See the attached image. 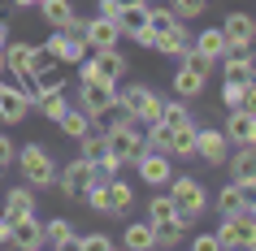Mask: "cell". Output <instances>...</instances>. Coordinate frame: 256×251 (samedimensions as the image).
Segmentation results:
<instances>
[{
  "label": "cell",
  "instance_id": "obj_1",
  "mask_svg": "<svg viewBox=\"0 0 256 251\" xmlns=\"http://www.w3.org/2000/svg\"><path fill=\"white\" fill-rule=\"evenodd\" d=\"M82 204H87L96 217H126V212L135 208V186L122 182V173H118V178L92 182V186H87V195H82Z\"/></svg>",
  "mask_w": 256,
  "mask_h": 251
},
{
  "label": "cell",
  "instance_id": "obj_2",
  "mask_svg": "<svg viewBox=\"0 0 256 251\" xmlns=\"http://www.w3.org/2000/svg\"><path fill=\"white\" fill-rule=\"evenodd\" d=\"M165 195L174 199V212L182 217V221H200V212L208 208V191H204L200 178H191V173H174L170 182H165Z\"/></svg>",
  "mask_w": 256,
  "mask_h": 251
},
{
  "label": "cell",
  "instance_id": "obj_3",
  "mask_svg": "<svg viewBox=\"0 0 256 251\" xmlns=\"http://www.w3.org/2000/svg\"><path fill=\"white\" fill-rule=\"evenodd\" d=\"M18 173H22V182L35 186V191H48V186H56V160L52 152L44 143H26L22 152H18Z\"/></svg>",
  "mask_w": 256,
  "mask_h": 251
},
{
  "label": "cell",
  "instance_id": "obj_4",
  "mask_svg": "<svg viewBox=\"0 0 256 251\" xmlns=\"http://www.w3.org/2000/svg\"><path fill=\"white\" fill-rule=\"evenodd\" d=\"M26 117H30V82L26 78L4 82V74H0V121L4 126H22Z\"/></svg>",
  "mask_w": 256,
  "mask_h": 251
},
{
  "label": "cell",
  "instance_id": "obj_5",
  "mask_svg": "<svg viewBox=\"0 0 256 251\" xmlns=\"http://www.w3.org/2000/svg\"><path fill=\"white\" fill-rule=\"evenodd\" d=\"M118 100L130 108V117L144 121V126L161 121V104H165V100L152 91V87H144V82H126V87H118Z\"/></svg>",
  "mask_w": 256,
  "mask_h": 251
},
{
  "label": "cell",
  "instance_id": "obj_6",
  "mask_svg": "<svg viewBox=\"0 0 256 251\" xmlns=\"http://www.w3.org/2000/svg\"><path fill=\"white\" fill-rule=\"evenodd\" d=\"M217 243L230 251H256V221L248 212L239 217H217Z\"/></svg>",
  "mask_w": 256,
  "mask_h": 251
},
{
  "label": "cell",
  "instance_id": "obj_7",
  "mask_svg": "<svg viewBox=\"0 0 256 251\" xmlns=\"http://www.w3.org/2000/svg\"><path fill=\"white\" fill-rule=\"evenodd\" d=\"M104 134H108V152L122 160V169L135 165V156L144 152V121H122V126H113Z\"/></svg>",
  "mask_w": 256,
  "mask_h": 251
},
{
  "label": "cell",
  "instance_id": "obj_8",
  "mask_svg": "<svg viewBox=\"0 0 256 251\" xmlns=\"http://www.w3.org/2000/svg\"><path fill=\"white\" fill-rule=\"evenodd\" d=\"M92 182H96V169L87 156H74L70 165H56V186H61L66 199H82Z\"/></svg>",
  "mask_w": 256,
  "mask_h": 251
},
{
  "label": "cell",
  "instance_id": "obj_9",
  "mask_svg": "<svg viewBox=\"0 0 256 251\" xmlns=\"http://www.w3.org/2000/svg\"><path fill=\"white\" fill-rule=\"evenodd\" d=\"M118 100V82H104V78H92V82H78V95H74V104L87 113V117H100L108 104Z\"/></svg>",
  "mask_w": 256,
  "mask_h": 251
},
{
  "label": "cell",
  "instance_id": "obj_10",
  "mask_svg": "<svg viewBox=\"0 0 256 251\" xmlns=\"http://www.w3.org/2000/svg\"><path fill=\"white\" fill-rule=\"evenodd\" d=\"M222 35H226V52H243L256 43V17H248L243 9H230L222 17Z\"/></svg>",
  "mask_w": 256,
  "mask_h": 251
},
{
  "label": "cell",
  "instance_id": "obj_11",
  "mask_svg": "<svg viewBox=\"0 0 256 251\" xmlns=\"http://www.w3.org/2000/svg\"><path fill=\"white\" fill-rule=\"evenodd\" d=\"M196 156L204 160V165H226V156H230V139H226V130L222 126H196Z\"/></svg>",
  "mask_w": 256,
  "mask_h": 251
},
{
  "label": "cell",
  "instance_id": "obj_12",
  "mask_svg": "<svg viewBox=\"0 0 256 251\" xmlns=\"http://www.w3.org/2000/svg\"><path fill=\"white\" fill-rule=\"evenodd\" d=\"M135 173H139V182H148V191H156V186H165L174 178V165H170L165 152H148V147H144L135 156Z\"/></svg>",
  "mask_w": 256,
  "mask_h": 251
},
{
  "label": "cell",
  "instance_id": "obj_13",
  "mask_svg": "<svg viewBox=\"0 0 256 251\" xmlns=\"http://www.w3.org/2000/svg\"><path fill=\"white\" fill-rule=\"evenodd\" d=\"M118 30L126 39H135L139 48H152L156 35L148 30V4H130V9H118Z\"/></svg>",
  "mask_w": 256,
  "mask_h": 251
},
{
  "label": "cell",
  "instance_id": "obj_14",
  "mask_svg": "<svg viewBox=\"0 0 256 251\" xmlns=\"http://www.w3.org/2000/svg\"><path fill=\"white\" fill-rule=\"evenodd\" d=\"M82 39H87V48H118L122 39V30H118V17H108V13H96L87 17V26H82Z\"/></svg>",
  "mask_w": 256,
  "mask_h": 251
},
{
  "label": "cell",
  "instance_id": "obj_15",
  "mask_svg": "<svg viewBox=\"0 0 256 251\" xmlns=\"http://www.w3.org/2000/svg\"><path fill=\"white\" fill-rule=\"evenodd\" d=\"M222 130H226L230 147H252L256 143V113H248V108H230Z\"/></svg>",
  "mask_w": 256,
  "mask_h": 251
},
{
  "label": "cell",
  "instance_id": "obj_16",
  "mask_svg": "<svg viewBox=\"0 0 256 251\" xmlns=\"http://www.w3.org/2000/svg\"><path fill=\"white\" fill-rule=\"evenodd\" d=\"M44 48H48V52H52L56 61H61V65H78L82 56H87V39H78V35H70V30H52Z\"/></svg>",
  "mask_w": 256,
  "mask_h": 251
},
{
  "label": "cell",
  "instance_id": "obj_17",
  "mask_svg": "<svg viewBox=\"0 0 256 251\" xmlns=\"http://www.w3.org/2000/svg\"><path fill=\"white\" fill-rule=\"evenodd\" d=\"M87 61H92V69H96V78H104V82H118V78H126V56L118 52V48H96L92 56H87Z\"/></svg>",
  "mask_w": 256,
  "mask_h": 251
},
{
  "label": "cell",
  "instance_id": "obj_18",
  "mask_svg": "<svg viewBox=\"0 0 256 251\" xmlns=\"http://www.w3.org/2000/svg\"><path fill=\"white\" fill-rule=\"evenodd\" d=\"M9 243H14V247H22V251L44 247V221H40V212L14 217V238H9Z\"/></svg>",
  "mask_w": 256,
  "mask_h": 251
},
{
  "label": "cell",
  "instance_id": "obj_19",
  "mask_svg": "<svg viewBox=\"0 0 256 251\" xmlns=\"http://www.w3.org/2000/svg\"><path fill=\"white\" fill-rule=\"evenodd\" d=\"M222 78H226V82H252V78H256V56H252V48L222 56Z\"/></svg>",
  "mask_w": 256,
  "mask_h": 251
},
{
  "label": "cell",
  "instance_id": "obj_20",
  "mask_svg": "<svg viewBox=\"0 0 256 251\" xmlns=\"http://www.w3.org/2000/svg\"><path fill=\"white\" fill-rule=\"evenodd\" d=\"M213 208H217V217H239V212H248V186L243 182H226L213 195Z\"/></svg>",
  "mask_w": 256,
  "mask_h": 251
},
{
  "label": "cell",
  "instance_id": "obj_21",
  "mask_svg": "<svg viewBox=\"0 0 256 251\" xmlns=\"http://www.w3.org/2000/svg\"><path fill=\"white\" fill-rule=\"evenodd\" d=\"M152 48H156L161 56H174V61H178V56L191 48V30H187V22H174L165 35H156V43H152Z\"/></svg>",
  "mask_w": 256,
  "mask_h": 251
},
{
  "label": "cell",
  "instance_id": "obj_22",
  "mask_svg": "<svg viewBox=\"0 0 256 251\" xmlns=\"http://www.w3.org/2000/svg\"><path fill=\"white\" fill-rule=\"evenodd\" d=\"M226 169H230V182H256V147H239L226 156Z\"/></svg>",
  "mask_w": 256,
  "mask_h": 251
},
{
  "label": "cell",
  "instance_id": "obj_23",
  "mask_svg": "<svg viewBox=\"0 0 256 251\" xmlns=\"http://www.w3.org/2000/svg\"><path fill=\"white\" fill-rule=\"evenodd\" d=\"M30 48H35V43H26V39H9V43H4V74L26 78V69H30Z\"/></svg>",
  "mask_w": 256,
  "mask_h": 251
},
{
  "label": "cell",
  "instance_id": "obj_24",
  "mask_svg": "<svg viewBox=\"0 0 256 251\" xmlns=\"http://www.w3.org/2000/svg\"><path fill=\"white\" fill-rule=\"evenodd\" d=\"M191 48L208 61H222L226 56V35H222V26H204L200 35H191Z\"/></svg>",
  "mask_w": 256,
  "mask_h": 251
},
{
  "label": "cell",
  "instance_id": "obj_25",
  "mask_svg": "<svg viewBox=\"0 0 256 251\" xmlns=\"http://www.w3.org/2000/svg\"><path fill=\"white\" fill-rule=\"evenodd\" d=\"M187 230H191V221H182V217H165V221H156L152 225V238H156V247H178L182 238H187Z\"/></svg>",
  "mask_w": 256,
  "mask_h": 251
},
{
  "label": "cell",
  "instance_id": "obj_26",
  "mask_svg": "<svg viewBox=\"0 0 256 251\" xmlns=\"http://www.w3.org/2000/svg\"><path fill=\"white\" fill-rule=\"evenodd\" d=\"M170 82H174V95H178V100H196V95H204V87H208V78L196 74V69H187V65H178Z\"/></svg>",
  "mask_w": 256,
  "mask_h": 251
},
{
  "label": "cell",
  "instance_id": "obj_27",
  "mask_svg": "<svg viewBox=\"0 0 256 251\" xmlns=\"http://www.w3.org/2000/svg\"><path fill=\"white\" fill-rule=\"evenodd\" d=\"M35 9H40V17L48 22V30H61L70 17L78 13V9H74V0H40Z\"/></svg>",
  "mask_w": 256,
  "mask_h": 251
},
{
  "label": "cell",
  "instance_id": "obj_28",
  "mask_svg": "<svg viewBox=\"0 0 256 251\" xmlns=\"http://www.w3.org/2000/svg\"><path fill=\"white\" fill-rule=\"evenodd\" d=\"M26 212H40L35 186H9V195H4V217H26Z\"/></svg>",
  "mask_w": 256,
  "mask_h": 251
},
{
  "label": "cell",
  "instance_id": "obj_29",
  "mask_svg": "<svg viewBox=\"0 0 256 251\" xmlns=\"http://www.w3.org/2000/svg\"><path fill=\"white\" fill-rule=\"evenodd\" d=\"M56 126H61V134H66V139H74V143H78V139H82V134H87V130H92L96 121L87 117V113H82L78 104H70L66 113H61V117H56Z\"/></svg>",
  "mask_w": 256,
  "mask_h": 251
},
{
  "label": "cell",
  "instance_id": "obj_30",
  "mask_svg": "<svg viewBox=\"0 0 256 251\" xmlns=\"http://www.w3.org/2000/svg\"><path fill=\"white\" fill-rule=\"evenodd\" d=\"M66 108H70L66 91H44V95H35V100H30V113H40L44 121H56Z\"/></svg>",
  "mask_w": 256,
  "mask_h": 251
},
{
  "label": "cell",
  "instance_id": "obj_31",
  "mask_svg": "<svg viewBox=\"0 0 256 251\" xmlns=\"http://www.w3.org/2000/svg\"><path fill=\"white\" fill-rule=\"evenodd\" d=\"M44 243H48V247H74L78 234H74V225H70L66 217H52V221L44 225Z\"/></svg>",
  "mask_w": 256,
  "mask_h": 251
},
{
  "label": "cell",
  "instance_id": "obj_32",
  "mask_svg": "<svg viewBox=\"0 0 256 251\" xmlns=\"http://www.w3.org/2000/svg\"><path fill=\"white\" fill-rule=\"evenodd\" d=\"M144 147H148V152H165V156H170V147H174V126H165V121L144 126Z\"/></svg>",
  "mask_w": 256,
  "mask_h": 251
},
{
  "label": "cell",
  "instance_id": "obj_33",
  "mask_svg": "<svg viewBox=\"0 0 256 251\" xmlns=\"http://www.w3.org/2000/svg\"><path fill=\"white\" fill-rule=\"evenodd\" d=\"M122 243H126L130 251H152V247H156L148 221H130V225H126V234H122Z\"/></svg>",
  "mask_w": 256,
  "mask_h": 251
},
{
  "label": "cell",
  "instance_id": "obj_34",
  "mask_svg": "<svg viewBox=\"0 0 256 251\" xmlns=\"http://www.w3.org/2000/svg\"><path fill=\"white\" fill-rule=\"evenodd\" d=\"M165 217H174V199L165 195V186H156V191L148 195V212H144V221L156 225V221H165Z\"/></svg>",
  "mask_w": 256,
  "mask_h": 251
},
{
  "label": "cell",
  "instance_id": "obj_35",
  "mask_svg": "<svg viewBox=\"0 0 256 251\" xmlns=\"http://www.w3.org/2000/svg\"><path fill=\"white\" fill-rule=\"evenodd\" d=\"M161 121L178 130V126H191L196 117L187 113V100H178V95H174V100H165V104H161Z\"/></svg>",
  "mask_w": 256,
  "mask_h": 251
},
{
  "label": "cell",
  "instance_id": "obj_36",
  "mask_svg": "<svg viewBox=\"0 0 256 251\" xmlns=\"http://www.w3.org/2000/svg\"><path fill=\"white\" fill-rule=\"evenodd\" d=\"M170 156H182V160L196 156V121H191V126H178V130H174V147H170Z\"/></svg>",
  "mask_w": 256,
  "mask_h": 251
},
{
  "label": "cell",
  "instance_id": "obj_37",
  "mask_svg": "<svg viewBox=\"0 0 256 251\" xmlns=\"http://www.w3.org/2000/svg\"><path fill=\"white\" fill-rule=\"evenodd\" d=\"M78 147H82V156H87V160H96V156H104V152H108V134L100 130V126H92V130L78 139Z\"/></svg>",
  "mask_w": 256,
  "mask_h": 251
},
{
  "label": "cell",
  "instance_id": "obj_38",
  "mask_svg": "<svg viewBox=\"0 0 256 251\" xmlns=\"http://www.w3.org/2000/svg\"><path fill=\"white\" fill-rule=\"evenodd\" d=\"M56 65H61V61H56L44 43H35V48H30V69H26V78H35V74H52Z\"/></svg>",
  "mask_w": 256,
  "mask_h": 251
},
{
  "label": "cell",
  "instance_id": "obj_39",
  "mask_svg": "<svg viewBox=\"0 0 256 251\" xmlns=\"http://www.w3.org/2000/svg\"><path fill=\"white\" fill-rule=\"evenodd\" d=\"M174 22H178L174 9H156V4L148 0V30H152V35H165V30L174 26Z\"/></svg>",
  "mask_w": 256,
  "mask_h": 251
},
{
  "label": "cell",
  "instance_id": "obj_40",
  "mask_svg": "<svg viewBox=\"0 0 256 251\" xmlns=\"http://www.w3.org/2000/svg\"><path fill=\"white\" fill-rule=\"evenodd\" d=\"M170 9H174L178 22H191V17H200L208 9V0H170Z\"/></svg>",
  "mask_w": 256,
  "mask_h": 251
},
{
  "label": "cell",
  "instance_id": "obj_41",
  "mask_svg": "<svg viewBox=\"0 0 256 251\" xmlns=\"http://www.w3.org/2000/svg\"><path fill=\"white\" fill-rule=\"evenodd\" d=\"M92 169H96V182H104V178H118L122 173V160L113 156V152H104V156L92 160Z\"/></svg>",
  "mask_w": 256,
  "mask_h": 251
},
{
  "label": "cell",
  "instance_id": "obj_42",
  "mask_svg": "<svg viewBox=\"0 0 256 251\" xmlns=\"http://www.w3.org/2000/svg\"><path fill=\"white\" fill-rule=\"evenodd\" d=\"M178 61H182L187 69H196V74H204V78H208V74H213V65H217V61H208V56H200L196 48H187V52L178 56Z\"/></svg>",
  "mask_w": 256,
  "mask_h": 251
},
{
  "label": "cell",
  "instance_id": "obj_43",
  "mask_svg": "<svg viewBox=\"0 0 256 251\" xmlns=\"http://www.w3.org/2000/svg\"><path fill=\"white\" fill-rule=\"evenodd\" d=\"M222 104L230 108H243V82H222Z\"/></svg>",
  "mask_w": 256,
  "mask_h": 251
},
{
  "label": "cell",
  "instance_id": "obj_44",
  "mask_svg": "<svg viewBox=\"0 0 256 251\" xmlns=\"http://www.w3.org/2000/svg\"><path fill=\"white\" fill-rule=\"evenodd\" d=\"M74 247H82V251H113V238L108 234H82Z\"/></svg>",
  "mask_w": 256,
  "mask_h": 251
},
{
  "label": "cell",
  "instance_id": "obj_45",
  "mask_svg": "<svg viewBox=\"0 0 256 251\" xmlns=\"http://www.w3.org/2000/svg\"><path fill=\"white\" fill-rule=\"evenodd\" d=\"M14 160H18V152H14V134L0 130V169H14Z\"/></svg>",
  "mask_w": 256,
  "mask_h": 251
},
{
  "label": "cell",
  "instance_id": "obj_46",
  "mask_svg": "<svg viewBox=\"0 0 256 251\" xmlns=\"http://www.w3.org/2000/svg\"><path fill=\"white\" fill-rule=\"evenodd\" d=\"M191 247H196V251H217L222 243H217V234H196V238H191Z\"/></svg>",
  "mask_w": 256,
  "mask_h": 251
},
{
  "label": "cell",
  "instance_id": "obj_47",
  "mask_svg": "<svg viewBox=\"0 0 256 251\" xmlns=\"http://www.w3.org/2000/svg\"><path fill=\"white\" fill-rule=\"evenodd\" d=\"M243 108H248V113H256V78L243 82Z\"/></svg>",
  "mask_w": 256,
  "mask_h": 251
},
{
  "label": "cell",
  "instance_id": "obj_48",
  "mask_svg": "<svg viewBox=\"0 0 256 251\" xmlns=\"http://www.w3.org/2000/svg\"><path fill=\"white\" fill-rule=\"evenodd\" d=\"M14 238V217H0V243H9Z\"/></svg>",
  "mask_w": 256,
  "mask_h": 251
},
{
  "label": "cell",
  "instance_id": "obj_49",
  "mask_svg": "<svg viewBox=\"0 0 256 251\" xmlns=\"http://www.w3.org/2000/svg\"><path fill=\"white\" fill-rule=\"evenodd\" d=\"M96 9H100V13H108V17H118V4H113V0H100Z\"/></svg>",
  "mask_w": 256,
  "mask_h": 251
},
{
  "label": "cell",
  "instance_id": "obj_50",
  "mask_svg": "<svg viewBox=\"0 0 256 251\" xmlns=\"http://www.w3.org/2000/svg\"><path fill=\"white\" fill-rule=\"evenodd\" d=\"M9 39H14V35H9V22H0V48H4Z\"/></svg>",
  "mask_w": 256,
  "mask_h": 251
},
{
  "label": "cell",
  "instance_id": "obj_51",
  "mask_svg": "<svg viewBox=\"0 0 256 251\" xmlns=\"http://www.w3.org/2000/svg\"><path fill=\"white\" fill-rule=\"evenodd\" d=\"M9 4H14V9H35L40 0H9Z\"/></svg>",
  "mask_w": 256,
  "mask_h": 251
},
{
  "label": "cell",
  "instance_id": "obj_52",
  "mask_svg": "<svg viewBox=\"0 0 256 251\" xmlns=\"http://www.w3.org/2000/svg\"><path fill=\"white\" fill-rule=\"evenodd\" d=\"M118 9H130V4H148V0H113Z\"/></svg>",
  "mask_w": 256,
  "mask_h": 251
},
{
  "label": "cell",
  "instance_id": "obj_53",
  "mask_svg": "<svg viewBox=\"0 0 256 251\" xmlns=\"http://www.w3.org/2000/svg\"><path fill=\"white\" fill-rule=\"evenodd\" d=\"M0 74H4V48H0Z\"/></svg>",
  "mask_w": 256,
  "mask_h": 251
},
{
  "label": "cell",
  "instance_id": "obj_54",
  "mask_svg": "<svg viewBox=\"0 0 256 251\" xmlns=\"http://www.w3.org/2000/svg\"><path fill=\"white\" fill-rule=\"evenodd\" d=\"M208 4H213V0H208Z\"/></svg>",
  "mask_w": 256,
  "mask_h": 251
},
{
  "label": "cell",
  "instance_id": "obj_55",
  "mask_svg": "<svg viewBox=\"0 0 256 251\" xmlns=\"http://www.w3.org/2000/svg\"><path fill=\"white\" fill-rule=\"evenodd\" d=\"M252 147H256V143H252Z\"/></svg>",
  "mask_w": 256,
  "mask_h": 251
}]
</instances>
